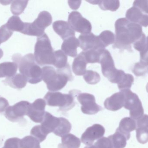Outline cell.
Returning a JSON list of instances; mask_svg holds the SVG:
<instances>
[{
  "label": "cell",
  "mask_w": 148,
  "mask_h": 148,
  "mask_svg": "<svg viewBox=\"0 0 148 148\" xmlns=\"http://www.w3.org/2000/svg\"><path fill=\"white\" fill-rule=\"evenodd\" d=\"M54 60L53 65L58 69L64 68L68 64L67 57L61 50L54 52Z\"/></svg>",
  "instance_id": "32"
},
{
  "label": "cell",
  "mask_w": 148,
  "mask_h": 148,
  "mask_svg": "<svg viewBox=\"0 0 148 148\" xmlns=\"http://www.w3.org/2000/svg\"><path fill=\"white\" fill-rule=\"evenodd\" d=\"M13 60L18 64L19 71L27 82L37 84L42 80V69L35 62L34 55L29 53L21 57L20 54H14Z\"/></svg>",
  "instance_id": "3"
},
{
  "label": "cell",
  "mask_w": 148,
  "mask_h": 148,
  "mask_svg": "<svg viewBox=\"0 0 148 148\" xmlns=\"http://www.w3.org/2000/svg\"><path fill=\"white\" fill-rule=\"evenodd\" d=\"M3 83L14 89H21L25 87L27 81L25 78L20 73H17L11 77L7 78Z\"/></svg>",
  "instance_id": "24"
},
{
  "label": "cell",
  "mask_w": 148,
  "mask_h": 148,
  "mask_svg": "<svg viewBox=\"0 0 148 148\" xmlns=\"http://www.w3.org/2000/svg\"><path fill=\"white\" fill-rule=\"evenodd\" d=\"M80 92L77 90L70 91L69 94H63L59 92H48L44 97V99L47 105L59 106V110L66 112L75 106V97Z\"/></svg>",
  "instance_id": "4"
},
{
  "label": "cell",
  "mask_w": 148,
  "mask_h": 148,
  "mask_svg": "<svg viewBox=\"0 0 148 148\" xmlns=\"http://www.w3.org/2000/svg\"><path fill=\"white\" fill-rule=\"evenodd\" d=\"M84 148H112V146L110 139L103 137L99 139L94 144L87 145Z\"/></svg>",
  "instance_id": "40"
},
{
  "label": "cell",
  "mask_w": 148,
  "mask_h": 148,
  "mask_svg": "<svg viewBox=\"0 0 148 148\" xmlns=\"http://www.w3.org/2000/svg\"><path fill=\"white\" fill-rule=\"evenodd\" d=\"M53 28L55 33L64 40L70 37L75 36V32L66 21L60 20L55 21L53 24Z\"/></svg>",
  "instance_id": "17"
},
{
  "label": "cell",
  "mask_w": 148,
  "mask_h": 148,
  "mask_svg": "<svg viewBox=\"0 0 148 148\" xmlns=\"http://www.w3.org/2000/svg\"><path fill=\"white\" fill-rule=\"evenodd\" d=\"M9 104L8 101L3 97H0V113L5 111L8 107H9Z\"/></svg>",
  "instance_id": "44"
},
{
  "label": "cell",
  "mask_w": 148,
  "mask_h": 148,
  "mask_svg": "<svg viewBox=\"0 0 148 148\" xmlns=\"http://www.w3.org/2000/svg\"><path fill=\"white\" fill-rule=\"evenodd\" d=\"M134 81L133 76L124 72L118 83V87L120 90L125 89H130Z\"/></svg>",
  "instance_id": "33"
},
{
  "label": "cell",
  "mask_w": 148,
  "mask_h": 148,
  "mask_svg": "<svg viewBox=\"0 0 148 148\" xmlns=\"http://www.w3.org/2000/svg\"><path fill=\"white\" fill-rule=\"evenodd\" d=\"M98 37L101 45L105 48L109 45L114 44L115 42V34L108 30L102 32Z\"/></svg>",
  "instance_id": "34"
},
{
  "label": "cell",
  "mask_w": 148,
  "mask_h": 148,
  "mask_svg": "<svg viewBox=\"0 0 148 148\" xmlns=\"http://www.w3.org/2000/svg\"><path fill=\"white\" fill-rule=\"evenodd\" d=\"M105 49H92L83 51L81 53L84 56L86 63L94 64L99 63L100 56Z\"/></svg>",
  "instance_id": "27"
},
{
  "label": "cell",
  "mask_w": 148,
  "mask_h": 148,
  "mask_svg": "<svg viewBox=\"0 0 148 148\" xmlns=\"http://www.w3.org/2000/svg\"><path fill=\"white\" fill-rule=\"evenodd\" d=\"M111 143L112 148H124L127 144L126 137L117 130L113 135L108 137Z\"/></svg>",
  "instance_id": "28"
},
{
  "label": "cell",
  "mask_w": 148,
  "mask_h": 148,
  "mask_svg": "<svg viewBox=\"0 0 148 148\" xmlns=\"http://www.w3.org/2000/svg\"><path fill=\"white\" fill-rule=\"evenodd\" d=\"M18 65L15 62H7L0 64V78L11 77L17 73Z\"/></svg>",
  "instance_id": "25"
},
{
  "label": "cell",
  "mask_w": 148,
  "mask_h": 148,
  "mask_svg": "<svg viewBox=\"0 0 148 148\" xmlns=\"http://www.w3.org/2000/svg\"><path fill=\"white\" fill-rule=\"evenodd\" d=\"M21 148H40V142L34 137L26 136L21 141Z\"/></svg>",
  "instance_id": "36"
},
{
  "label": "cell",
  "mask_w": 148,
  "mask_h": 148,
  "mask_svg": "<svg viewBox=\"0 0 148 148\" xmlns=\"http://www.w3.org/2000/svg\"><path fill=\"white\" fill-rule=\"evenodd\" d=\"M41 69L42 80L46 84L47 89L51 91L60 90L66 85L68 81L73 79L69 64L63 69L57 70L52 66H48Z\"/></svg>",
  "instance_id": "2"
},
{
  "label": "cell",
  "mask_w": 148,
  "mask_h": 148,
  "mask_svg": "<svg viewBox=\"0 0 148 148\" xmlns=\"http://www.w3.org/2000/svg\"><path fill=\"white\" fill-rule=\"evenodd\" d=\"M93 5H98L99 8L103 11L115 12L119 8L120 2L119 1H87Z\"/></svg>",
  "instance_id": "29"
},
{
  "label": "cell",
  "mask_w": 148,
  "mask_h": 148,
  "mask_svg": "<svg viewBox=\"0 0 148 148\" xmlns=\"http://www.w3.org/2000/svg\"><path fill=\"white\" fill-rule=\"evenodd\" d=\"M148 61L140 60L136 63L132 69V72L137 77L145 75L148 72Z\"/></svg>",
  "instance_id": "37"
},
{
  "label": "cell",
  "mask_w": 148,
  "mask_h": 148,
  "mask_svg": "<svg viewBox=\"0 0 148 148\" xmlns=\"http://www.w3.org/2000/svg\"><path fill=\"white\" fill-rule=\"evenodd\" d=\"M60 123V118L54 116L51 113L45 111L40 125L43 131L48 135L49 133L54 131Z\"/></svg>",
  "instance_id": "18"
},
{
  "label": "cell",
  "mask_w": 148,
  "mask_h": 148,
  "mask_svg": "<svg viewBox=\"0 0 148 148\" xmlns=\"http://www.w3.org/2000/svg\"><path fill=\"white\" fill-rule=\"evenodd\" d=\"M80 47L83 51L92 49H105L101 45L98 36L92 33L81 34L78 38Z\"/></svg>",
  "instance_id": "13"
},
{
  "label": "cell",
  "mask_w": 148,
  "mask_h": 148,
  "mask_svg": "<svg viewBox=\"0 0 148 148\" xmlns=\"http://www.w3.org/2000/svg\"><path fill=\"white\" fill-rule=\"evenodd\" d=\"M133 44L134 48L140 52V60L148 61L147 38L145 34L143 33L141 38Z\"/></svg>",
  "instance_id": "22"
},
{
  "label": "cell",
  "mask_w": 148,
  "mask_h": 148,
  "mask_svg": "<svg viewBox=\"0 0 148 148\" xmlns=\"http://www.w3.org/2000/svg\"><path fill=\"white\" fill-rule=\"evenodd\" d=\"M125 17L130 22L138 24L144 27L148 26V14L143 12L136 7L132 6L127 10Z\"/></svg>",
  "instance_id": "14"
},
{
  "label": "cell",
  "mask_w": 148,
  "mask_h": 148,
  "mask_svg": "<svg viewBox=\"0 0 148 148\" xmlns=\"http://www.w3.org/2000/svg\"><path fill=\"white\" fill-rule=\"evenodd\" d=\"M60 123L57 129L53 133L56 136L62 137L68 134L71 130L72 125L71 123L66 118L60 117Z\"/></svg>",
  "instance_id": "31"
},
{
  "label": "cell",
  "mask_w": 148,
  "mask_h": 148,
  "mask_svg": "<svg viewBox=\"0 0 148 148\" xmlns=\"http://www.w3.org/2000/svg\"><path fill=\"white\" fill-rule=\"evenodd\" d=\"M21 139L18 138H8L5 142V145L2 148H21Z\"/></svg>",
  "instance_id": "42"
},
{
  "label": "cell",
  "mask_w": 148,
  "mask_h": 148,
  "mask_svg": "<svg viewBox=\"0 0 148 148\" xmlns=\"http://www.w3.org/2000/svg\"><path fill=\"white\" fill-rule=\"evenodd\" d=\"M31 135L38 139L40 143L43 142L46 138L47 134L42 130L41 125L34 126L31 131Z\"/></svg>",
  "instance_id": "39"
},
{
  "label": "cell",
  "mask_w": 148,
  "mask_h": 148,
  "mask_svg": "<svg viewBox=\"0 0 148 148\" xmlns=\"http://www.w3.org/2000/svg\"><path fill=\"white\" fill-rule=\"evenodd\" d=\"M105 132V130L103 126L99 124H95L87 128L82 134L81 142L86 145H92L95 140L103 137Z\"/></svg>",
  "instance_id": "11"
},
{
  "label": "cell",
  "mask_w": 148,
  "mask_h": 148,
  "mask_svg": "<svg viewBox=\"0 0 148 148\" xmlns=\"http://www.w3.org/2000/svg\"><path fill=\"white\" fill-rule=\"evenodd\" d=\"M3 54H4V53H3V51L2 49L0 48V59L3 57Z\"/></svg>",
  "instance_id": "46"
},
{
  "label": "cell",
  "mask_w": 148,
  "mask_h": 148,
  "mask_svg": "<svg viewBox=\"0 0 148 148\" xmlns=\"http://www.w3.org/2000/svg\"><path fill=\"white\" fill-rule=\"evenodd\" d=\"M148 116L145 114L136 121L137 139L143 144L148 142Z\"/></svg>",
  "instance_id": "15"
},
{
  "label": "cell",
  "mask_w": 148,
  "mask_h": 148,
  "mask_svg": "<svg viewBox=\"0 0 148 148\" xmlns=\"http://www.w3.org/2000/svg\"><path fill=\"white\" fill-rule=\"evenodd\" d=\"M77 99L81 105V110L84 114L94 115L103 110L96 103L95 97L88 93H79Z\"/></svg>",
  "instance_id": "9"
},
{
  "label": "cell",
  "mask_w": 148,
  "mask_h": 148,
  "mask_svg": "<svg viewBox=\"0 0 148 148\" xmlns=\"http://www.w3.org/2000/svg\"><path fill=\"white\" fill-rule=\"evenodd\" d=\"M86 63L84 58L80 53L75 57L72 64L73 73L77 76L84 75L86 71Z\"/></svg>",
  "instance_id": "26"
},
{
  "label": "cell",
  "mask_w": 148,
  "mask_h": 148,
  "mask_svg": "<svg viewBox=\"0 0 148 148\" xmlns=\"http://www.w3.org/2000/svg\"><path fill=\"white\" fill-rule=\"evenodd\" d=\"M13 32L8 29L6 24L0 27V44L7 41L12 35Z\"/></svg>",
  "instance_id": "41"
},
{
  "label": "cell",
  "mask_w": 148,
  "mask_h": 148,
  "mask_svg": "<svg viewBox=\"0 0 148 148\" xmlns=\"http://www.w3.org/2000/svg\"><path fill=\"white\" fill-rule=\"evenodd\" d=\"M31 103L28 101H21L6 110L5 115L11 122H17L22 120L24 116H27Z\"/></svg>",
  "instance_id": "10"
},
{
  "label": "cell",
  "mask_w": 148,
  "mask_h": 148,
  "mask_svg": "<svg viewBox=\"0 0 148 148\" xmlns=\"http://www.w3.org/2000/svg\"><path fill=\"white\" fill-rule=\"evenodd\" d=\"M79 45L78 39L75 36H73L64 40L61 45V51L66 55L75 58L77 55V48Z\"/></svg>",
  "instance_id": "20"
},
{
  "label": "cell",
  "mask_w": 148,
  "mask_h": 148,
  "mask_svg": "<svg viewBox=\"0 0 148 148\" xmlns=\"http://www.w3.org/2000/svg\"><path fill=\"white\" fill-rule=\"evenodd\" d=\"M54 52L51 41L46 34L38 37L34 47V57L38 64L53 65Z\"/></svg>",
  "instance_id": "5"
},
{
  "label": "cell",
  "mask_w": 148,
  "mask_h": 148,
  "mask_svg": "<svg viewBox=\"0 0 148 148\" xmlns=\"http://www.w3.org/2000/svg\"><path fill=\"white\" fill-rule=\"evenodd\" d=\"M46 103L42 99H36L31 104L27 116L31 120L36 123H41L45 115Z\"/></svg>",
  "instance_id": "12"
},
{
  "label": "cell",
  "mask_w": 148,
  "mask_h": 148,
  "mask_svg": "<svg viewBox=\"0 0 148 148\" xmlns=\"http://www.w3.org/2000/svg\"><path fill=\"white\" fill-rule=\"evenodd\" d=\"M84 79L87 84L94 85L100 81V77L97 72L91 70H87L84 75Z\"/></svg>",
  "instance_id": "38"
},
{
  "label": "cell",
  "mask_w": 148,
  "mask_h": 148,
  "mask_svg": "<svg viewBox=\"0 0 148 148\" xmlns=\"http://www.w3.org/2000/svg\"><path fill=\"white\" fill-rule=\"evenodd\" d=\"M115 27L116 36L112 47L132 51L131 44L140 38L143 33L142 26L130 22L125 18H121L116 21Z\"/></svg>",
  "instance_id": "1"
},
{
  "label": "cell",
  "mask_w": 148,
  "mask_h": 148,
  "mask_svg": "<svg viewBox=\"0 0 148 148\" xmlns=\"http://www.w3.org/2000/svg\"><path fill=\"white\" fill-rule=\"evenodd\" d=\"M99 63L103 76L110 82L115 84L120 70L116 69L113 58L108 50L105 49L101 54Z\"/></svg>",
  "instance_id": "7"
},
{
  "label": "cell",
  "mask_w": 148,
  "mask_h": 148,
  "mask_svg": "<svg viewBox=\"0 0 148 148\" xmlns=\"http://www.w3.org/2000/svg\"><path fill=\"white\" fill-rule=\"evenodd\" d=\"M25 25V22L17 16L11 17L6 24L8 28L12 32H19L21 33L24 30Z\"/></svg>",
  "instance_id": "30"
},
{
  "label": "cell",
  "mask_w": 148,
  "mask_h": 148,
  "mask_svg": "<svg viewBox=\"0 0 148 148\" xmlns=\"http://www.w3.org/2000/svg\"><path fill=\"white\" fill-rule=\"evenodd\" d=\"M52 22V17L50 13L47 11L40 12L37 19L33 22L35 28L42 34H45L46 28Z\"/></svg>",
  "instance_id": "19"
},
{
  "label": "cell",
  "mask_w": 148,
  "mask_h": 148,
  "mask_svg": "<svg viewBox=\"0 0 148 148\" xmlns=\"http://www.w3.org/2000/svg\"><path fill=\"white\" fill-rule=\"evenodd\" d=\"M136 120L130 117H125L119 123L117 130L126 137L127 140L130 137V132L136 129Z\"/></svg>",
  "instance_id": "21"
},
{
  "label": "cell",
  "mask_w": 148,
  "mask_h": 148,
  "mask_svg": "<svg viewBox=\"0 0 148 148\" xmlns=\"http://www.w3.org/2000/svg\"><path fill=\"white\" fill-rule=\"evenodd\" d=\"M68 2L70 8L72 9L77 10L78 8H79L80 4H81V1H69Z\"/></svg>",
  "instance_id": "45"
},
{
  "label": "cell",
  "mask_w": 148,
  "mask_h": 148,
  "mask_svg": "<svg viewBox=\"0 0 148 148\" xmlns=\"http://www.w3.org/2000/svg\"><path fill=\"white\" fill-rule=\"evenodd\" d=\"M62 143L58 148H79L81 145L80 139L71 133H68L62 137Z\"/></svg>",
  "instance_id": "23"
},
{
  "label": "cell",
  "mask_w": 148,
  "mask_h": 148,
  "mask_svg": "<svg viewBox=\"0 0 148 148\" xmlns=\"http://www.w3.org/2000/svg\"><path fill=\"white\" fill-rule=\"evenodd\" d=\"M133 6L140 9L143 12L148 14V1H135L133 2Z\"/></svg>",
  "instance_id": "43"
},
{
  "label": "cell",
  "mask_w": 148,
  "mask_h": 148,
  "mask_svg": "<svg viewBox=\"0 0 148 148\" xmlns=\"http://www.w3.org/2000/svg\"><path fill=\"white\" fill-rule=\"evenodd\" d=\"M28 3V1H13L11 6V12L14 15H20L24 12Z\"/></svg>",
  "instance_id": "35"
},
{
  "label": "cell",
  "mask_w": 148,
  "mask_h": 148,
  "mask_svg": "<svg viewBox=\"0 0 148 148\" xmlns=\"http://www.w3.org/2000/svg\"><path fill=\"white\" fill-rule=\"evenodd\" d=\"M68 24L74 31L85 34L91 33L92 31L90 22L84 18L81 14L77 11H73L69 14L68 18Z\"/></svg>",
  "instance_id": "8"
},
{
  "label": "cell",
  "mask_w": 148,
  "mask_h": 148,
  "mask_svg": "<svg viewBox=\"0 0 148 148\" xmlns=\"http://www.w3.org/2000/svg\"><path fill=\"white\" fill-rule=\"evenodd\" d=\"M124 96L123 107L130 110V118L137 120L144 115V109L142 102L136 94L130 89L120 90Z\"/></svg>",
  "instance_id": "6"
},
{
  "label": "cell",
  "mask_w": 148,
  "mask_h": 148,
  "mask_svg": "<svg viewBox=\"0 0 148 148\" xmlns=\"http://www.w3.org/2000/svg\"><path fill=\"white\" fill-rule=\"evenodd\" d=\"M124 96L120 91L106 99L104 103L105 108L109 110L116 111L123 107Z\"/></svg>",
  "instance_id": "16"
}]
</instances>
